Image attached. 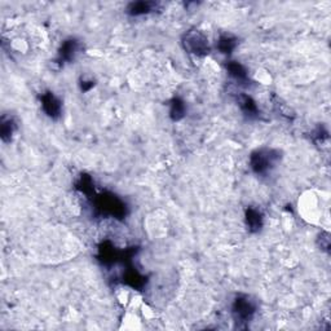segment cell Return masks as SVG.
<instances>
[{"mask_svg":"<svg viewBox=\"0 0 331 331\" xmlns=\"http://www.w3.org/2000/svg\"><path fill=\"white\" fill-rule=\"evenodd\" d=\"M236 47V39H233L232 36H223L220 38L219 40V49L223 53H230V51H233Z\"/></svg>","mask_w":331,"mask_h":331,"instance_id":"ba28073f","label":"cell"},{"mask_svg":"<svg viewBox=\"0 0 331 331\" xmlns=\"http://www.w3.org/2000/svg\"><path fill=\"white\" fill-rule=\"evenodd\" d=\"M157 4L150 3V1H137L132 3L128 6V13L132 16H141V14H147V13L153 12Z\"/></svg>","mask_w":331,"mask_h":331,"instance_id":"5b68a950","label":"cell"},{"mask_svg":"<svg viewBox=\"0 0 331 331\" xmlns=\"http://www.w3.org/2000/svg\"><path fill=\"white\" fill-rule=\"evenodd\" d=\"M255 313V306L248 296H239L233 304V316L237 322H246L252 319Z\"/></svg>","mask_w":331,"mask_h":331,"instance_id":"3957f363","label":"cell"},{"mask_svg":"<svg viewBox=\"0 0 331 331\" xmlns=\"http://www.w3.org/2000/svg\"><path fill=\"white\" fill-rule=\"evenodd\" d=\"M280 161V154L273 149L256 150L251 156V167L259 175H265L276 167Z\"/></svg>","mask_w":331,"mask_h":331,"instance_id":"6da1fadb","label":"cell"},{"mask_svg":"<svg viewBox=\"0 0 331 331\" xmlns=\"http://www.w3.org/2000/svg\"><path fill=\"white\" fill-rule=\"evenodd\" d=\"M181 105H182L181 102H178V101H175V102H173V105H172L171 114L173 115L176 119H178L180 117H182V113H184V108H182Z\"/></svg>","mask_w":331,"mask_h":331,"instance_id":"9c48e42d","label":"cell"},{"mask_svg":"<svg viewBox=\"0 0 331 331\" xmlns=\"http://www.w3.org/2000/svg\"><path fill=\"white\" fill-rule=\"evenodd\" d=\"M41 105L44 112L47 113V115H49L51 118H57L61 113V101L56 97L54 95H52L51 92L45 93L41 97Z\"/></svg>","mask_w":331,"mask_h":331,"instance_id":"277c9868","label":"cell"},{"mask_svg":"<svg viewBox=\"0 0 331 331\" xmlns=\"http://www.w3.org/2000/svg\"><path fill=\"white\" fill-rule=\"evenodd\" d=\"M261 223H263V217H261L260 212L256 210H248L247 224H248V226H250V229H254V230L260 229Z\"/></svg>","mask_w":331,"mask_h":331,"instance_id":"52a82bcc","label":"cell"},{"mask_svg":"<svg viewBox=\"0 0 331 331\" xmlns=\"http://www.w3.org/2000/svg\"><path fill=\"white\" fill-rule=\"evenodd\" d=\"M182 44H184V48L189 53H193L195 56H204L206 53H208V49H210L207 38L198 30L185 34Z\"/></svg>","mask_w":331,"mask_h":331,"instance_id":"7a4b0ae2","label":"cell"},{"mask_svg":"<svg viewBox=\"0 0 331 331\" xmlns=\"http://www.w3.org/2000/svg\"><path fill=\"white\" fill-rule=\"evenodd\" d=\"M78 41L73 40V39H70V40H66L62 44V47H61V51H60V60L62 61H70L73 60L74 57H75V54L78 53Z\"/></svg>","mask_w":331,"mask_h":331,"instance_id":"8992f818","label":"cell"}]
</instances>
